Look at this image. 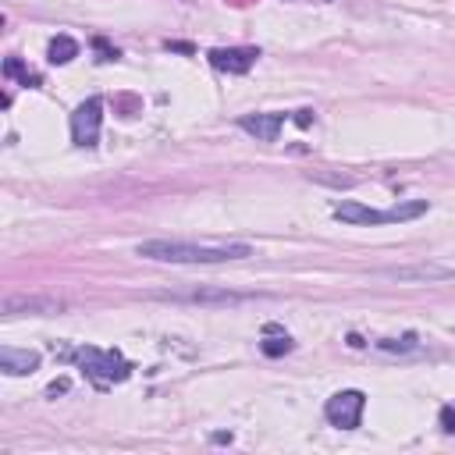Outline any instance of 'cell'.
I'll use <instances>...</instances> for the list:
<instances>
[{
  "mask_svg": "<svg viewBox=\"0 0 455 455\" xmlns=\"http://www.w3.org/2000/svg\"><path fill=\"white\" fill-rule=\"evenodd\" d=\"M135 256L157 260V263H228V260H245L253 256L249 245L242 242H181V238H153L139 242Z\"/></svg>",
  "mask_w": 455,
  "mask_h": 455,
  "instance_id": "1",
  "label": "cell"
},
{
  "mask_svg": "<svg viewBox=\"0 0 455 455\" xmlns=\"http://www.w3.org/2000/svg\"><path fill=\"white\" fill-rule=\"evenodd\" d=\"M71 359L82 367L85 381L93 384V388H100V392H107V388H114V384L128 381V377H132V370H135L118 348H97V345H85V348H75V352H71Z\"/></svg>",
  "mask_w": 455,
  "mask_h": 455,
  "instance_id": "2",
  "label": "cell"
},
{
  "mask_svg": "<svg viewBox=\"0 0 455 455\" xmlns=\"http://www.w3.org/2000/svg\"><path fill=\"white\" fill-rule=\"evenodd\" d=\"M100 125H104V100L100 97H89L75 107L71 114V139L82 150H93L100 142Z\"/></svg>",
  "mask_w": 455,
  "mask_h": 455,
  "instance_id": "3",
  "label": "cell"
},
{
  "mask_svg": "<svg viewBox=\"0 0 455 455\" xmlns=\"http://www.w3.org/2000/svg\"><path fill=\"white\" fill-rule=\"evenodd\" d=\"M363 409H367V395L356 392V388H345V392H338V395L327 399L324 416H327V423L338 427V430H356L359 420H363Z\"/></svg>",
  "mask_w": 455,
  "mask_h": 455,
  "instance_id": "4",
  "label": "cell"
},
{
  "mask_svg": "<svg viewBox=\"0 0 455 455\" xmlns=\"http://www.w3.org/2000/svg\"><path fill=\"white\" fill-rule=\"evenodd\" d=\"M384 278L402 281V285H437V281H451L455 270L434 260H420V263H406V267H384Z\"/></svg>",
  "mask_w": 455,
  "mask_h": 455,
  "instance_id": "5",
  "label": "cell"
},
{
  "mask_svg": "<svg viewBox=\"0 0 455 455\" xmlns=\"http://www.w3.org/2000/svg\"><path fill=\"white\" fill-rule=\"evenodd\" d=\"M54 313H64V303L54 299V296H4L0 303V317L11 320V317H54Z\"/></svg>",
  "mask_w": 455,
  "mask_h": 455,
  "instance_id": "6",
  "label": "cell"
},
{
  "mask_svg": "<svg viewBox=\"0 0 455 455\" xmlns=\"http://www.w3.org/2000/svg\"><path fill=\"white\" fill-rule=\"evenodd\" d=\"M150 299H171V303H203V306H238L253 296L231 292V289H189V292H150Z\"/></svg>",
  "mask_w": 455,
  "mask_h": 455,
  "instance_id": "7",
  "label": "cell"
},
{
  "mask_svg": "<svg viewBox=\"0 0 455 455\" xmlns=\"http://www.w3.org/2000/svg\"><path fill=\"white\" fill-rule=\"evenodd\" d=\"M281 125H285V114H278V111L242 114V118H238V128H242V132H249V135H253V139H260V142H278Z\"/></svg>",
  "mask_w": 455,
  "mask_h": 455,
  "instance_id": "8",
  "label": "cell"
},
{
  "mask_svg": "<svg viewBox=\"0 0 455 455\" xmlns=\"http://www.w3.org/2000/svg\"><path fill=\"white\" fill-rule=\"evenodd\" d=\"M256 57H260V54H256L253 47H228V50L221 47V50H210V64H214L217 71H228V75H245Z\"/></svg>",
  "mask_w": 455,
  "mask_h": 455,
  "instance_id": "9",
  "label": "cell"
},
{
  "mask_svg": "<svg viewBox=\"0 0 455 455\" xmlns=\"http://www.w3.org/2000/svg\"><path fill=\"white\" fill-rule=\"evenodd\" d=\"M0 370H4L8 377H25V374H36V370H40V352L4 345V348H0Z\"/></svg>",
  "mask_w": 455,
  "mask_h": 455,
  "instance_id": "10",
  "label": "cell"
},
{
  "mask_svg": "<svg viewBox=\"0 0 455 455\" xmlns=\"http://www.w3.org/2000/svg\"><path fill=\"white\" fill-rule=\"evenodd\" d=\"M334 217L341 224H388V210H374V207H363V203H338Z\"/></svg>",
  "mask_w": 455,
  "mask_h": 455,
  "instance_id": "11",
  "label": "cell"
},
{
  "mask_svg": "<svg viewBox=\"0 0 455 455\" xmlns=\"http://www.w3.org/2000/svg\"><path fill=\"white\" fill-rule=\"evenodd\" d=\"M47 57H50V64H68V61L78 57V43L71 36H54L50 47H47Z\"/></svg>",
  "mask_w": 455,
  "mask_h": 455,
  "instance_id": "12",
  "label": "cell"
},
{
  "mask_svg": "<svg viewBox=\"0 0 455 455\" xmlns=\"http://www.w3.org/2000/svg\"><path fill=\"white\" fill-rule=\"evenodd\" d=\"M427 214V200H409V203H399L388 210V224H402V221H416Z\"/></svg>",
  "mask_w": 455,
  "mask_h": 455,
  "instance_id": "13",
  "label": "cell"
},
{
  "mask_svg": "<svg viewBox=\"0 0 455 455\" xmlns=\"http://www.w3.org/2000/svg\"><path fill=\"white\" fill-rule=\"evenodd\" d=\"M310 181H317V186H331V189H352L356 186L352 174H324V171H313Z\"/></svg>",
  "mask_w": 455,
  "mask_h": 455,
  "instance_id": "14",
  "label": "cell"
},
{
  "mask_svg": "<svg viewBox=\"0 0 455 455\" xmlns=\"http://www.w3.org/2000/svg\"><path fill=\"white\" fill-rule=\"evenodd\" d=\"M260 348H263V356H270V359H278V356H289V352L296 348V341H292L289 334H278V338H267V341H263Z\"/></svg>",
  "mask_w": 455,
  "mask_h": 455,
  "instance_id": "15",
  "label": "cell"
},
{
  "mask_svg": "<svg viewBox=\"0 0 455 455\" xmlns=\"http://www.w3.org/2000/svg\"><path fill=\"white\" fill-rule=\"evenodd\" d=\"M377 348H384V352H413V348H416V334H406V338H381Z\"/></svg>",
  "mask_w": 455,
  "mask_h": 455,
  "instance_id": "16",
  "label": "cell"
},
{
  "mask_svg": "<svg viewBox=\"0 0 455 455\" xmlns=\"http://www.w3.org/2000/svg\"><path fill=\"white\" fill-rule=\"evenodd\" d=\"M4 75H8V78H22V82H29V71H25V64H22L18 57H8V61H4Z\"/></svg>",
  "mask_w": 455,
  "mask_h": 455,
  "instance_id": "17",
  "label": "cell"
},
{
  "mask_svg": "<svg viewBox=\"0 0 455 455\" xmlns=\"http://www.w3.org/2000/svg\"><path fill=\"white\" fill-rule=\"evenodd\" d=\"M441 427H444L448 434H455V406H444V409H441Z\"/></svg>",
  "mask_w": 455,
  "mask_h": 455,
  "instance_id": "18",
  "label": "cell"
},
{
  "mask_svg": "<svg viewBox=\"0 0 455 455\" xmlns=\"http://www.w3.org/2000/svg\"><path fill=\"white\" fill-rule=\"evenodd\" d=\"M93 47H97V50L104 54V61H118V50H111V47L104 43V40H93Z\"/></svg>",
  "mask_w": 455,
  "mask_h": 455,
  "instance_id": "19",
  "label": "cell"
},
{
  "mask_svg": "<svg viewBox=\"0 0 455 455\" xmlns=\"http://www.w3.org/2000/svg\"><path fill=\"white\" fill-rule=\"evenodd\" d=\"M68 388H71V384H68V377H61V381H54V384L47 388V395H64Z\"/></svg>",
  "mask_w": 455,
  "mask_h": 455,
  "instance_id": "20",
  "label": "cell"
},
{
  "mask_svg": "<svg viewBox=\"0 0 455 455\" xmlns=\"http://www.w3.org/2000/svg\"><path fill=\"white\" fill-rule=\"evenodd\" d=\"M310 121H313V111H296V125H303V128H306Z\"/></svg>",
  "mask_w": 455,
  "mask_h": 455,
  "instance_id": "21",
  "label": "cell"
},
{
  "mask_svg": "<svg viewBox=\"0 0 455 455\" xmlns=\"http://www.w3.org/2000/svg\"><path fill=\"white\" fill-rule=\"evenodd\" d=\"M167 50H178V54H193V43H167Z\"/></svg>",
  "mask_w": 455,
  "mask_h": 455,
  "instance_id": "22",
  "label": "cell"
}]
</instances>
